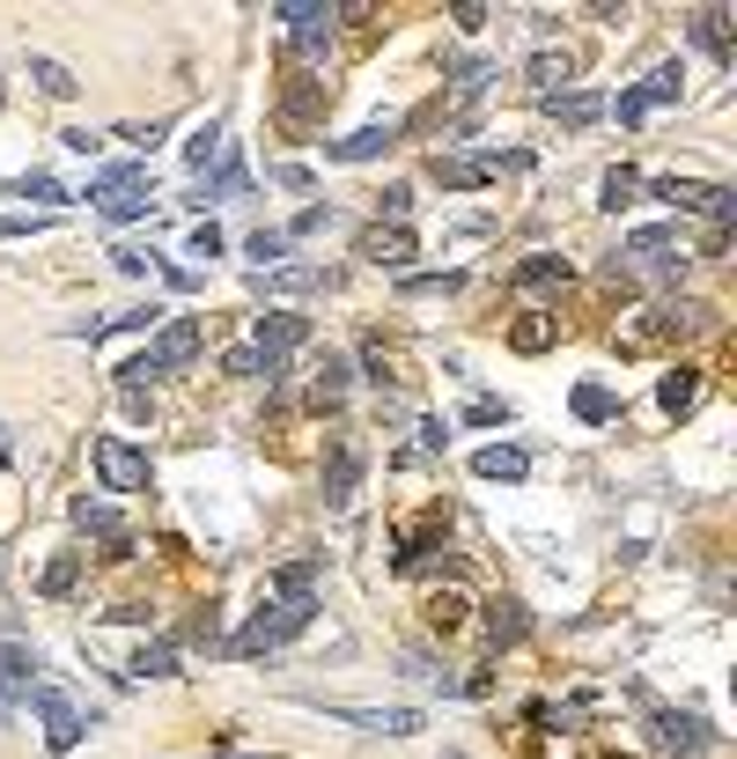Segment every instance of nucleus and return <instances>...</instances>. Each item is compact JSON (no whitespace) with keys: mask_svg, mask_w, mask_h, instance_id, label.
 Listing matches in <instances>:
<instances>
[{"mask_svg":"<svg viewBox=\"0 0 737 759\" xmlns=\"http://www.w3.org/2000/svg\"><path fill=\"white\" fill-rule=\"evenodd\" d=\"M97 207H103V221H141L147 207H155V185H125V193H103Z\"/></svg>","mask_w":737,"mask_h":759,"instance_id":"obj_24","label":"nucleus"},{"mask_svg":"<svg viewBox=\"0 0 737 759\" xmlns=\"http://www.w3.org/2000/svg\"><path fill=\"white\" fill-rule=\"evenodd\" d=\"M23 701L37 708V723H45V752H74L81 737L97 730V715H81V708H74V701H67L59 686H30Z\"/></svg>","mask_w":737,"mask_h":759,"instance_id":"obj_2","label":"nucleus"},{"mask_svg":"<svg viewBox=\"0 0 737 759\" xmlns=\"http://www.w3.org/2000/svg\"><path fill=\"white\" fill-rule=\"evenodd\" d=\"M398 288L406 295H450V288H465V273H406Z\"/></svg>","mask_w":737,"mask_h":759,"instance_id":"obj_40","label":"nucleus"},{"mask_svg":"<svg viewBox=\"0 0 737 759\" xmlns=\"http://www.w3.org/2000/svg\"><path fill=\"white\" fill-rule=\"evenodd\" d=\"M324 715H332V723H354V730H376V737H414L420 730V708H346V701H332Z\"/></svg>","mask_w":737,"mask_h":759,"instance_id":"obj_7","label":"nucleus"},{"mask_svg":"<svg viewBox=\"0 0 737 759\" xmlns=\"http://www.w3.org/2000/svg\"><path fill=\"white\" fill-rule=\"evenodd\" d=\"M310 583H318V568H280L266 575V597H310Z\"/></svg>","mask_w":737,"mask_h":759,"instance_id":"obj_37","label":"nucleus"},{"mask_svg":"<svg viewBox=\"0 0 737 759\" xmlns=\"http://www.w3.org/2000/svg\"><path fill=\"white\" fill-rule=\"evenodd\" d=\"M221 251V229L215 221H193V258H215Z\"/></svg>","mask_w":737,"mask_h":759,"instance_id":"obj_49","label":"nucleus"},{"mask_svg":"<svg viewBox=\"0 0 737 759\" xmlns=\"http://www.w3.org/2000/svg\"><path fill=\"white\" fill-rule=\"evenodd\" d=\"M207 759H266V752H207Z\"/></svg>","mask_w":737,"mask_h":759,"instance_id":"obj_55","label":"nucleus"},{"mask_svg":"<svg viewBox=\"0 0 737 759\" xmlns=\"http://www.w3.org/2000/svg\"><path fill=\"white\" fill-rule=\"evenodd\" d=\"M708 745H715V730L701 723V715H671V708L657 715V752H671V759H701Z\"/></svg>","mask_w":737,"mask_h":759,"instance_id":"obj_8","label":"nucleus"},{"mask_svg":"<svg viewBox=\"0 0 737 759\" xmlns=\"http://www.w3.org/2000/svg\"><path fill=\"white\" fill-rule=\"evenodd\" d=\"M119 384H125V392H141V384H155V362H147V354H133V362L119 369Z\"/></svg>","mask_w":737,"mask_h":759,"instance_id":"obj_48","label":"nucleus"},{"mask_svg":"<svg viewBox=\"0 0 737 759\" xmlns=\"http://www.w3.org/2000/svg\"><path fill=\"white\" fill-rule=\"evenodd\" d=\"M125 185H147V163H111V170H97V177H89V199L125 193Z\"/></svg>","mask_w":737,"mask_h":759,"instance_id":"obj_31","label":"nucleus"},{"mask_svg":"<svg viewBox=\"0 0 737 759\" xmlns=\"http://www.w3.org/2000/svg\"><path fill=\"white\" fill-rule=\"evenodd\" d=\"M199 354V324L193 318H170L163 332H155V346H147V362H155V376H170V369H185Z\"/></svg>","mask_w":737,"mask_h":759,"instance_id":"obj_11","label":"nucleus"},{"mask_svg":"<svg viewBox=\"0 0 737 759\" xmlns=\"http://www.w3.org/2000/svg\"><path fill=\"white\" fill-rule=\"evenodd\" d=\"M318 280H324L318 266H273V273H258L251 288L258 295H302V288H318Z\"/></svg>","mask_w":737,"mask_h":759,"instance_id":"obj_22","label":"nucleus"},{"mask_svg":"<svg viewBox=\"0 0 737 759\" xmlns=\"http://www.w3.org/2000/svg\"><path fill=\"white\" fill-rule=\"evenodd\" d=\"M74 524H81V531H97V539H111V546H125V524L103 509V502H74Z\"/></svg>","mask_w":737,"mask_h":759,"instance_id":"obj_29","label":"nucleus"},{"mask_svg":"<svg viewBox=\"0 0 737 759\" xmlns=\"http://www.w3.org/2000/svg\"><path fill=\"white\" fill-rule=\"evenodd\" d=\"M568 52H531V67H524V81H531V89H546V97H561V81H568Z\"/></svg>","mask_w":737,"mask_h":759,"instance_id":"obj_26","label":"nucleus"},{"mask_svg":"<svg viewBox=\"0 0 737 759\" xmlns=\"http://www.w3.org/2000/svg\"><path fill=\"white\" fill-rule=\"evenodd\" d=\"M30 229H45L37 215H0V237H30Z\"/></svg>","mask_w":737,"mask_h":759,"instance_id":"obj_53","label":"nucleus"},{"mask_svg":"<svg viewBox=\"0 0 737 759\" xmlns=\"http://www.w3.org/2000/svg\"><path fill=\"white\" fill-rule=\"evenodd\" d=\"M8 199H37V207H59V199H67V185H59L52 170H30V177H15V185H8Z\"/></svg>","mask_w":737,"mask_h":759,"instance_id":"obj_27","label":"nucleus"},{"mask_svg":"<svg viewBox=\"0 0 737 759\" xmlns=\"http://www.w3.org/2000/svg\"><path fill=\"white\" fill-rule=\"evenodd\" d=\"M641 97H649V111H657V103H679V97H686V74H679V67H657L649 81H641Z\"/></svg>","mask_w":737,"mask_h":759,"instance_id":"obj_33","label":"nucleus"},{"mask_svg":"<svg viewBox=\"0 0 737 759\" xmlns=\"http://www.w3.org/2000/svg\"><path fill=\"white\" fill-rule=\"evenodd\" d=\"M509 346H516V354H546V346H553V318H539V310H531V318H516L509 324Z\"/></svg>","mask_w":737,"mask_h":759,"instance_id":"obj_28","label":"nucleus"},{"mask_svg":"<svg viewBox=\"0 0 737 759\" xmlns=\"http://www.w3.org/2000/svg\"><path fill=\"white\" fill-rule=\"evenodd\" d=\"M635 193H641V170H613V177H605V207H613V215H619V207H635Z\"/></svg>","mask_w":737,"mask_h":759,"instance_id":"obj_43","label":"nucleus"},{"mask_svg":"<svg viewBox=\"0 0 737 759\" xmlns=\"http://www.w3.org/2000/svg\"><path fill=\"white\" fill-rule=\"evenodd\" d=\"M450 23H458V30H487V8H472V0H458V8H450Z\"/></svg>","mask_w":737,"mask_h":759,"instance_id":"obj_51","label":"nucleus"},{"mask_svg":"<svg viewBox=\"0 0 737 759\" xmlns=\"http://www.w3.org/2000/svg\"><path fill=\"white\" fill-rule=\"evenodd\" d=\"M693 398H701V376H693V369H671V376L657 384V406H663V414H693Z\"/></svg>","mask_w":737,"mask_h":759,"instance_id":"obj_25","label":"nucleus"},{"mask_svg":"<svg viewBox=\"0 0 737 759\" xmlns=\"http://www.w3.org/2000/svg\"><path fill=\"white\" fill-rule=\"evenodd\" d=\"M641 318H649V324H635V332H627V346L686 340V332H701V324H708V310H701V302H686V295H679V302H657V310H641Z\"/></svg>","mask_w":737,"mask_h":759,"instance_id":"obj_5","label":"nucleus"},{"mask_svg":"<svg viewBox=\"0 0 737 759\" xmlns=\"http://www.w3.org/2000/svg\"><path fill=\"white\" fill-rule=\"evenodd\" d=\"M74 583H81V553H59V561L45 568V597H67Z\"/></svg>","mask_w":737,"mask_h":759,"instance_id":"obj_39","label":"nucleus"},{"mask_svg":"<svg viewBox=\"0 0 737 759\" xmlns=\"http://www.w3.org/2000/svg\"><path fill=\"white\" fill-rule=\"evenodd\" d=\"M414 229L406 221H376V229H362V258L369 266H384V273H406V258H414Z\"/></svg>","mask_w":737,"mask_h":759,"instance_id":"obj_6","label":"nucleus"},{"mask_svg":"<svg viewBox=\"0 0 737 759\" xmlns=\"http://www.w3.org/2000/svg\"><path fill=\"white\" fill-rule=\"evenodd\" d=\"M185 163H193V170H207V163H221V125H215V119H207V125L193 133V141H185Z\"/></svg>","mask_w":737,"mask_h":759,"instance_id":"obj_36","label":"nucleus"},{"mask_svg":"<svg viewBox=\"0 0 737 759\" xmlns=\"http://www.w3.org/2000/svg\"><path fill=\"white\" fill-rule=\"evenodd\" d=\"M59 147H74V155H97L103 133H89V125H74V133H59Z\"/></svg>","mask_w":737,"mask_h":759,"instance_id":"obj_50","label":"nucleus"},{"mask_svg":"<svg viewBox=\"0 0 737 759\" xmlns=\"http://www.w3.org/2000/svg\"><path fill=\"white\" fill-rule=\"evenodd\" d=\"M346 384H354V369H346V354H324V362H318V384H310V398L324 406V398H340Z\"/></svg>","mask_w":737,"mask_h":759,"instance_id":"obj_30","label":"nucleus"},{"mask_svg":"<svg viewBox=\"0 0 737 759\" xmlns=\"http://www.w3.org/2000/svg\"><path fill=\"white\" fill-rule=\"evenodd\" d=\"M693 45L708 59H730V15L723 8H693Z\"/></svg>","mask_w":737,"mask_h":759,"instance_id":"obj_18","label":"nucleus"},{"mask_svg":"<svg viewBox=\"0 0 737 759\" xmlns=\"http://www.w3.org/2000/svg\"><path fill=\"white\" fill-rule=\"evenodd\" d=\"M354 487H362V450H354V442H332V465H324V502H332V509H346V502H354Z\"/></svg>","mask_w":737,"mask_h":759,"instance_id":"obj_13","label":"nucleus"},{"mask_svg":"<svg viewBox=\"0 0 737 759\" xmlns=\"http://www.w3.org/2000/svg\"><path fill=\"white\" fill-rule=\"evenodd\" d=\"M509 280H516V295H553V288H568V258H553V251H531V258H524Z\"/></svg>","mask_w":737,"mask_h":759,"instance_id":"obj_14","label":"nucleus"},{"mask_svg":"<svg viewBox=\"0 0 737 759\" xmlns=\"http://www.w3.org/2000/svg\"><path fill=\"white\" fill-rule=\"evenodd\" d=\"M575 420H590V428L619 420V392H605V384H575Z\"/></svg>","mask_w":737,"mask_h":759,"instance_id":"obj_23","label":"nucleus"},{"mask_svg":"<svg viewBox=\"0 0 737 759\" xmlns=\"http://www.w3.org/2000/svg\"><path fill=\"white\" fill-rule=\"evenodd\" d=\"M641 193H649V199H663V207H679V215H693L708 185H693V177H641Z\"/></svg>","mask_w":737,"mask_h":759,"instance_id":"obj_21","label":"nucleus"},{"mask_svg":"<svg viewBox=\"0 0 737 759\" xmlns=\"http://www.w3.org/2000/svg\"><path fill=\"white\" fill-rule=\"evenodd\" d=\"M442 759H465V752H442Z\"/></svg>","mask_w":737,"mask_h":759,"instance_id":"obj_56","label":"nucleus"},{"mask_svg":"<svg viewBox=\"0 0 737 759\" xmlns=\"http://www.w3.org/2000/svg\"><path fill=\"white\" fill-rule=\"evenodd\" d=\"M376 207H384V215H392V221H398V215H406V207H414V193H406V185H392V193L376 199Z\"/></svg>","mask_w":737,"mask_h":759,"instance_id":"obj_54","label":"nucleus"},{"mask_svg":"<svg viewBox=\"0 0 737 759\" xmlns=\"http://www.w3.org/2000/svg\"><path fill=\"white\" fill-rule=\"evenodd\" d=\"M244 251L273 266V258H288V229H251V237H244Z\"/></svg>","mask_w":737,"mask_h":759,"instance_id":"obj_41","label":"nucleus"},{"mask_svg":"<svg viewBox=\"0 0 737 759\" xmlns=\"http://www.w3.org/2000/svg\"><path fill=\"white\" fill-rule=\"evenodd\" d=\"M414 436H420V450H442V442H450V420H420Z\"/></svg>","mask_w":737,"mask_h":759,"instance_id":"obj_52","label":"nucleus"},{"mask_svg":"<svg viewBox=\"0 0 737 759\" xmlns=\"http://www.w3.org/2000/svg\"><path fill=\"white\" fill-rule=\"evenodd\" d=\"M30 686H37V649L0 635V693H30Z\"/></svg>","mask_w":737,"mask_h":759,"instance_id":"obj_15","label":"nucleus"},{"mask_svg":"<svg viewBox=\"0 0 737 759\" xmlns=\"http://www.w3.org/2000/svg\"><path fill=\"white\" fill-rule=\"evenodd\" d=\"M251 177H244V163H229L221 155L215 170H199V193H193V207H207V199H229V193H244Z\"/></svg>","mask_w":737,"mask_h":759,"instance_id":"obj_20","label":"nucleus"},{"mask_svg":"<svg viewBox=\"0 0 737 759\" xmlns=\"http://www.w3.org/2000/svg\"><path fill=\"white\" fill-rule=\"evenodd\" d=\"M332 221H340L332 207H302V215H295V229H288V244H295V237H318V229H332Z\"/></svg>","mask_w":737,"mask_h":759,"instance_id":"obj_45","label":"nucleus"},{"mask_svg":"<svg viewBox=\"0 0 737 759\" xmlns=\"http://www.w3.org/2000/svg\"><path fill=\"white\" fill-rule=\"evenodd\" d=\"M310 613H318V597H266V605L244 619V635H229V657H266V649L295 641L310 627Z\"/></svg>","mask_w":737,"mask_h":759,"instance_id":"obj_1","label":"nucleus"},{"mask_svg":"<svg viewBox=\"0 0 737 759\" xmlns=\"http://www.w3.org/2000/svg\"><path fill=\"white\" fill-rule=\"evenodd\" d=\"M480 635H487V649H509V641L531 635V619H524V605H516V597H502V605H487Z\"/></svg>","mask_w":737,"mask_h":759,"instance_id":"obj_16","label":"nucleus"},{"mask_svg":"<svg viewBox=\"0 0 737 759\" xmlns=\"http://www.w3.org/2000/svg\"><path fill=\"white\" fill-rule=\"evenodd\" d=\"M302 340H310V318H295V310H266V318H258V354H266V362L295 354Z\"/></svg>","mask_w":737,"mask_h":759,"instance_id":"obj_12","label":"nucleus"},{"mask_svg":"<svg viewBox=\"0 0 737 759\" xmlns=\"http://www.w3.org/2000/svg\"><path fill=\"white\" fill-rule=\"evenodd\" d=\"M0 575H8V561H0Z\"/></svg>","mask_w":737,"mask_h":759,"instance_id":"obj_57","label":"nucleus"},{"mask_svg":"<svg viewBox=\"0 0 737 759\" xmlns=\"http://www.w3.org/2000/svg\"><path fill=\"white\" fill-rule=\"evenodd\" d=\"M605 111H613L619 125H641V119H649V97H641V81H635V89H619V97L605 103Z\"/></svg>","mask_w":737,"mask_h":759,"instance_id":"obj_42","label":"nucleus"},{"mask_svg":"<svg viewBox=\"0 0 737 759\" xmlns=\"http://www.w3.org/2000/svg\"><path fill=\"white\" fill-rule=\"evenodd\" d=\"M442 74H450V81H458L465 97H480V89H487V81H494V67H487V59H450V67H442Z\"/></svg>","mask_w":737,"mask_h":759,"instance_id":"obj_38","label":"nucleus"},{"mask_svg":"<svg viewBox=\"0 0 737 759\" xmlns=\"http://www.w3.org/2000/svg\"><path fill=\"white\" fill-rule=\"evenodd\" d=\"M273 23H288L295 30V52H302V59H318L324 37H332V23H340V8H324V0H280V8H273Z\"/></svg>","mask_w":737,"mask_h":759,"instance_id":"obj_4","label":"nucleus"},{"mask_svg":"<svg viewBox=\"0 0 737 759\" xmlns=\"http://www.w3.org/2000/svg\"><path fill=\"white\" fill-rule=\"evenodd\" d=\"M89 465H97V480L111 494H147V458L125 436H103L97 450H89Z\"/></svg>","mask_w":737,"mask_h":759,"instance_id":"obj_3","label":"nucleus"},{"mask_svg":"<svg viewBox=\"0 0 737 759\" xmlns=\"http://www.w3.org/2000/svg\"><path fill=\"white\" fill-rule=\"evenodd\" d=\"M428 619H436L442 635H458V627H465V597H436V605H428Z\"/></svg>","mask_w":737,"mask_h":759,"instance_id":"obj_44","label":"nucleus"},{"mask_svg":"<svg viewBox=\"0 0 737 759\" xmlns=\"http://www.w3.org/2000/svg\"><path fill=\"white\" fill-rule=\"evenodd\" d=\"M30 81H37V89H45V97H59V103H67L74 89H81V81H74L67 67H59V59H30Z\"/></svg>","mask_w":737,"mask_h":759,"instance_id":"obj_32","label":"nucleus"},{"mask_svg":"<svg viewBox=\"0 0 737 759\" xmlns=\"http://www.w3.org/2000/svg\"><path fill=\"white\" fill-rule=\"evenodd\" d=\"M472 472H480V480H524V472H531V458H524L516 442H494V450H480V458H472Z\"/></svg>","mask_w":737,"mask_h":759,"instance_id":"obj_19","label":"nucleus"},{"mask_svg":"<svg viewBox=\"0 0 737 759\" xmlns=\"http://www.w3.org/2000/svg\"><path fill=\"white\" fill-rule=\"evenodd\" d=\"M671 251H686L679 221H649V229H627V237H619V258H627V266H649V258H671Z\"/></svg>","mask_w":737,"mask_h":759,"instance_id":"obj_9","label":"nucleus"},{"mask_svg":"<svg viewBox=\"0 0 737 759\" xmlns=\"http://www.w3.org/2000/svg\"><path fill=\"white\" fill-rule=\"evenodd\" d=\"M465 420H472V428H494V420H509V406H502V398H472Z\"/></svg>","mask_w":737,"mask_h":759,"instance_id":"obj_46","label":"nucleus"},{"mask_svg":"<svg viewBox=\"0 0 737 759\" xmlns=\"http://www.w3.org/2000/svg\"><path fill=\"white\" fill-rule=\"evenodd\" d=\"M546 111L575 133V125H590V119H605V97L597 89H561V97H546Z\"/></svg>","mask_w":737,"mask_h":759,"instance_id":"obj_17","label":"nucleus"},{"mask_svg":"<svg viewBox=\"0 0 737 759\" xmlns=\"http://www.w3.org/2000/svg\"><path fill=\"white\" fill-rule=\"evenodd\" d=\"M133 671H141V679H177V649L170 641H147L141 657H133Z\"/></svg>","mask_w":737,"mask_h":759,"instance_id":"obj_34","label":"nucleus"},{"mask_svg":"<svg viewBox=\"0 0 737 759\" xmlns=\"http://www.w3.org/2000/svg\"><path fill=\"white\" fill-rule=\"evenodd\" d=\"M111 266H119V273H147V266H155V251H141V244H119V251H111Z\"/></svg>","mask_w":737,"mask_h":759,"instance_id":"obj_47","label":"nucleus"},{"mask_svg":"<svg viewBox=\"0 0 737 759\" xmlns=\"http://www.w3.org/2000/svg\"><path fill=\"white\" fill-rule=\"evenodd\" d=\"M398 125L376 119V125H354V133H340V141H324V163H376L384 147H392Z\"/></svg>","mask_w":737,"mask_h":759,"instance_id":"obj_10","label":"nucleus"},{"mask_svg":"<svg viewBox=\"0 0 737 759\" xmlns=\"http://www.w3.org/2000/svg\"><path fill=\"white\" fill-rule=\"evenodd\" d=\"M221 369H229V376H266V384L280 376V362H266L258 346H229V362H221Z\"/></svg>","mask_w":737,"mask_h":759,"instance_id":"obj_35","label":"nucleus"}]
</instances>
